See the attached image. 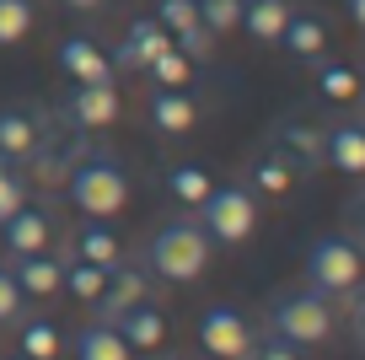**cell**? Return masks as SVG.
Masks as SVG:
<instances>
[{
    "label": "cell",
    "mask_w": 365,
    "mask_h": 360,
    "mask_svg": "<svg viewBox=\"0 0 365 360\" xmlns=\"http://www.w3.org/2000/svg\"><path fill=\"white\" fill-rule=\"evenodd\" d=\"M210 248H215V242L205 236L199 221H167L145 242V264L161 274V280L188 285V280H199V274L210 269Z\"/></svg>",
    "instance_id": "6da1fadb"
},
{
    "label": "cell",
    "mask_w": 365,
    "mask_h": 360,
    "mask_svg": "<svg viewBox=\"0 0 365 360\" xmlns=\"http://www.w3.org/2000/svg\"><path fill=\"white\" fill-rule=\"evenodd\" d=\"M269 334H279L285 344L296 349H312V344H328L333 339V306L322 291H285V296H274L269 306Z\"/></svg>",
    "instance_id": "7a4b0ae2"
},
{
    "label": "cell",
    "mask_w": 365,
    "mask_h": 360,
    "mask_svg": "<svg viewBox=\"0 0 365 360\" xmlns=\"http://www.w3.org/2000/svg\"><path fill=\"white\" fill-rule=\"evenodd\" d=\"M199 226H205L210 242L220 248H242L258 226V194L242 189V183H226V189H210L199 199Z\"/></svg>",
    "instance_id": "3957f363"
},
{
    "label": "cell",
    "mask_w": 365,
    "mask_h": 360,
    "mask_svg": "<svg viewBox=\"0 0 365 360\" xmlns=\"http://www.w3.org/2000/svg\"><path fill=\"white\" fill-rule=\"evenodd\" d=\"M360 274H365V248L349 242V236H317L307 248V285L322 291L328 301L333 296H349L360 285Z\"/></svg>",
    "instance_id": "277c9868"
},
{
    "label": "cell",
    "mask_w": 365,
    "mask_h": 360,
    "mask_svg": "<svg viewBox=\"0 0 365 360\" xmlns=\"http://www.w3.org/2000/svg\"><path fill=\"white\" fill-rule=\"evenodd\" d=\"M70 199H76L81 215H97V221L118 215V210L129 204V178H124V167H118L113 156H86L76 172H70Z\"/></svg>",
    "instance_id": "5b68a950"
},
{
    "label": "cell",
    "mask_w": 365,
    "mask_h": 360,
    "mask_svg": "<svg viewBox=\"0 0 365 360\" xmlns=\"http://www.w3.org/2000/svg\"><path fill=\"white\" fill-rule=\"evenodd\" d=\"M199 344H205L215 360H247L252 323L237 312V306H210V312L199 317Z\"/></svg>",
    "instance_id": "8992f818"
},
{
    "label": "cell",
    "mask_w": 365,
    "mask_h": 360,
    "mask_svg": "<svg viewBox=\"0 0 365 360\" xmlns=\"http://www.w3.org/2000/svg\"><path fill=\"white\" fill-rule=\"evenodd\" d=\"M70 124L76 129H108L118 119V86L113 81H86V86L70 91Z\"/></svg>",
    "instance_id": "52a82bcc"
},
{
    "label": "cell",
    "mask_w": 365,
    "mask_h": 360,
    "mask_svg": "<svg viewBox=\"0 0 365 360\" xmlns=\"http://www.w3.org/2000/svg\"><path fill=\"white\" fill-rule=\"evenodd\" d=\"M145 269H124V264H118V269H108V285L103 291H97V323H118V317L129 312V306H140L145 301Z\"/></svg>",
    "instance_id": "ba28073f"
},
{
    "label": "cell",
    "mask_w": 365,
    "mask_h": 360,
    "mask_svg": "<svg viewBox=\"0 0 365 360\" xmlns=\"http://www.w3.org/2000/svg\"><path fill=\"white\" fill-rule=\"evenodd\" d=\"M322 161L344 178H365V124H333L322 129Z\"/></svg>",
    "instance_id": "9c48e42d"
},
{
    "label": "cell",
    "mask_w": 365,
    "mask_h": 360,
    "mask_svg": "<svg viewBox=\"0 0 365 360\" xmlns=\"http://www.w3.org/2000/svg\"><path fill=\"white\" fill-rule=\"evenodd\" d=\"M48 236H54V226H48V210H38V204H22L11 221L0 226V242H6L11 259H22V253H43Z\"/></svg>",
    "instance_id": "30bf717a"
},
{
    "label": "cell",
    "mask_w": 365,
    "mask_h": 360,
    "mask_svg": "<svg viewBox=\"0 0 365 360\" xmlns=\"http://www.w3.org/2000/svg\"><path fill=\"white\" fill-rule=\"evenodd\" d=\"M172 49V33L156 22V16H140V22H129L124 44H118V65L124 70H145L156 54H167Z\"/></svg>",
    "instance_id": "8fae6325"
},
{
    "label": "cell",
    "mask_w": 365,
    "mask_h": 360,
    "mask_svg": "<svg viewBox=\"0 0 365 360\" xmlns=\"http://www.w3.org/2000/svg\"><path fill=\"white\" fill-rule=\"evenodd\" d=\"M11 274H16V285H22V296H54V291H65V259H54L48 248L11 259Z\"/></svg>",
    "instance_id": "7c38bea8"
},
{
    "label": "cell",
    "mask_w": 365,
    "mask_h": 360,
    "mask_svg": "<svg viewBox=\"0 0 365 360\" xmlns=\"http://www.w3.org/2000/svg\"><path fill=\"white\" fill-rule=\"evenodd\" d=\"M59 70H65L76 86H86V81H113V59L91 44V38H65V44H59Z\"/></svg>",
    "instance_id": "4fadbf2b"
},
{
    "label": "cell",
    "mask_w": 365,
    "mask_h": 360,
    "mask_svg": "<svg viewBox=\"0 0 365 360\" xmlns=\"http://www.w3.org/2000/svg\"><path fill=\"white\" fill-rule=\"evenodd\" d=\"M194 119H199V108L182 86H156L150 91V129H156V135H182V129H194Z\"/></svg>",
    "instance_id": "5bb4252c"
},
{
    "label": "cell",
    "mask_w": 365,
    "mask_h": 360,
    "mask_svg": "<svg viewBox=\"0 0 365 360\" xmlns=\"http://www.w3.org/2000/svg\"><path fill=\"white\" fill-rule=\"evenodd\" d=\"M0 156L6 161H33L38 156V119L22 108H0Z\"/></svg>",
    "instance_id": "9a60e30c"
},
{
    "label": "cell",
    "mask_w": 365,
    "mask_h": 360,
    "mask_svg": "<svg viewBox=\"0 0 365 360\" xmlns=\"http://www.w3.org/2000/svg\"><path fill=\"white\" fill-rule=\"evenodd\" d=\"M113 328H118V339H124L129 349H156L161 339H167V312L150 306V301H140V306H129Z\"/></svg>",
    "instance_id": "2e32d148"
},
{
    "label": "cell",
    "mask_w": 365,
    "mask_h": 360,
    "mask_svg": "<svg viewBox=\"0 0 365 360\" xmlns=\"http://www.w3.org/2000/svg\"><path fill=\"white\" fill-rule=\"evenodd\" d=\"M290 11H296V0H247L242 6V33L258 38V44H279Z\"/></svg>",
    "instance_id": "e0dca14e"
},
{
    "label": "cell",
    "mask_w": 365,
    "mask_h": 360,
    "mask_svg": "<svg viewBox=\"0 0 365 360\" xmlns=\"http://www.w3.org/2000/svg\"><path fill=\"white\" fill-rule=\"evenodd\" d=\"M279 44H285V54H296V59H307V65H312V59L328 54V27H322L312 11H290Z\"/></svg>",
    "instance_id": "ac0fdd59"
},
{
    "label": "cell",
    "mask_w": 365,
    "mask_h": 360,
    "mask_svg": "<svg viewBox=\"0 0 365 360\" xmlns=\"http://www.w3.org/2000/svg\"><path fill=\"white\" fill-rule=\"evenodd\" d=\"M76 259L97 264V269H118V264H124V248H118L113 226H103L97 215H91V221L76 231Z\"/></svg>",
    "instance_id": "d6986e66"
},
{
    "label": "cell",
    "mask_w": 365,
    "mask_h": 360,
    "mask_svg": "<svg viewBox=\"0 0 365 360\" xmlns=\"http://www.w3.org/2000/svg\"><path fill=\"white\" fill-rule=\"evenodd\" d=\"M76 360H129V344L113 323H81L76 328Z\"/></svg>",
    "instance_id": "ffe728a7"
},
{
    "label": "cell",
    "mask_w": 365,
    "mask_h": 360,
    "mask_svg": "<svg viewBox=\"0 0 365 360\" xmlns=\"http://www.w3.org/2000/svg\"><path fill=\"white\" fill-rule=\"evenodd\" d=\"M210 189H215V183H210V172L194 167V161H178V167L167 172V194H172V199H182V204H199Z\"/></svg>",
    "instance_id": "44dd1931"
},
{
    "label": "cell",
    "mask_w": 365,
    "mask_h": 360,
    "mask_svg": "<svg viewBox=\"0 0 365 360\" xmlns=\"http://www.w3.org/2000/svg\"><path fill=\"white\" fill-rule=\"evenodd\" d=\"M279 146L296 161H307V167H322V129H307L290 119V124H279Z\"/></svg>",
    "instance_id": "7402d4cb"
},
{
    "label": "cell",
    "mask_w": 365,
    "mask_h": 360,
    "mask_svg": "<svg viewBox=\"0 0 365 360\" xmlns=\"http://www.w3.org/2000/svg\"><path fill=\"white\" fill-rule=\"evenodd\" d=\"M59 355V328L48 317H27L22 323V360H54Z\"/></svg>",
    "instance_id": "603a6c76"
},
{
    "label": "cell",
    "mask_w": 365,
    "mask_h": 360,
    "mask_svg": "<svg viewBox=\"0 0 365 360\" xmlns=\"http://www.w3.org/2000/svg\"><path fill=\"white\" fill-rule=\"evenodd\" d=\"M33 0H0V49H11L27 38V27H33Z\"/></svg>",
    "instance_id": "cb8c5ba5"
},
{
    "label": "cell",
    "mask_w": 365,
    "mask_h": 360,
    "mask_svg": "<svg viewBox=\"0 0 365 360\" xmlns=\"http://www.w3.org/2000/svg\"><path fill=\"white\" fill-rule=\"evenodd\" d=\"M65 285H70V296H81V301H97V291L108 285V269H97V264H86V259H70L65 264Z\"/></svg>",
    "instance_id": "d4e9b609"
},
{
    "label": "cell",
    "mask_w": 365,
    "mask_h": 360,
    "mask_svg": "<svg viewBox=\"0 0 365 360\" xmlns=\"http://www.w3.org/2000/svg\"><path fill=\"white\" fill-rule=\"evenodd\" d=\"M199 6V22L210 27V33H231V27H242V0H194Z\"/></svg>",
    "instance_id": "484cf974"
},
{
    "label": "cell",
    "mask_w": 365,
    "mask_h": 360,
    "mask_svg": "<svg viewBox=\"0 0 365 360\" xmlns=\"http://www.w3.org/2000/svg\"><path fill=\"white\" fill-rule=\"evenodd\" d=\"M145 70H150V81H156V86H182V81L194 76V59L178 54V49H167V54H156Z\"/></svg>",
    "instance_id": "4316f807"
},
{
    "label": "cell",
    "mask_w": 365,
    "mask_h": 360,
    "mask_svg": "<svg viewBox=\"0 0 365 360\" xmlns=\"http://www.w3.org/2000/svg\"><path fill=\"white\" fill-rule=\"evenodd\" d=\"M22 204H27V183L16 178V161H6V156H0V226L11 221V215L22 210Z\"/></svg>",
    "instance_id": "83f0119b"
},
{
    "label": "cell",
    "mask_w": 365,
    "mask_h": 360,
    "mask_svg": "<svg viewBox=\"0 0 365 360\" xmlns=\"http://www.w3.org/2000/svg\"><path fill=\"white\" fill-rule=\"evenodd\" d=\"M317 91H322L328 102H349L354 91H360V81H354L349 65H322V70H317Z\"/></svg>",
    "instance_id": "f1b7e54d"
},
{
    "label": "cell",
    "mask_w": 365,
    "mask_h": 360,
    "mask_svg": "<svg viewBox=\"0 0 365 360\" xmlns=\"http://www.w3.org/2000/svg\"><path fill=\"white\" fill-rule=\"evenodd\" d=\"M172 49L178 54H188L199 65V59H210V49H215V33H210L205 22H194V27H182V33H172Z\"/></svg>",
    "instance_id": "f546056e"
},
{
    "label": "cell",
    "mask_w": 365,
    "mask_h": 360,
    "mask_svg": "<svg viewBox=\"0 0 365 360\" xmlns=\"http://www.w3.org/2000/svg\"><path fill=\"white\" fill-rule=\"evenodd\" d=\"M150 16H156L167 33H182V27L199 22V6H194V0H156V11H150Z\"/></svg>",
    "instance_id": "4dcf8cb0"
},
{
    "label": "cell",
    "mask_w": 365,
    "mask_h": 360,
    "mask_svg": "<svg viewBox=\"0 0 365 360\" xmlns=\"http://www.w3.org/2000/svg\"><path fill=\"white\" fill-rule=\"evenodd\" d=\"M252 183H258L263 194H285L290 189V161L285 156H263L258 167H252Z\"/></svg>",
    "instance_id": "1f68e13d"
},
{
    "label": "cell",
    "mask_w": 365,
    "mask_h": 360,
    "mask_svg": "<svg viewBox=\"0 0 365 360\" xmlns=\"http://www.w3.org/2000/svg\"><path fill=\"white\" fill-rule=\"evenodd\" d=\"M22 306H27V296L16 285V274L0 269V323H22Z\"/></svg>",
    "instance_id": "d6a6232c"
},
{
    "label": "cell",
    "mask_w": 365,
    "mask_h": 360,
    "mask_svg": "<svg viewBox=\"0 0 365 360\" xmlns=\"http://www.w3.org/2000/svg\"><path fill=\"white\" fill-rule=\"evenodd\" d=\"M247 360H301V349H296V344H285L279 334H263V339H252Z\"/></svg>",
    "instance_id": "836d02e7"
},
{
    "label": "cell",
    "mask_w": 365,
    "mask_h": 360,
    "mask_svg": "<svg viewBox=\"0 0 365 360\" xmlns=\"http://www.w3.org/2000/svg\"><path fill=\"white\" fill-rule=\"evenodd\" d=\"M344 221H349V236H360V248H365V189L349 194V204H344Z\"/></svg>",
    "instance_id": "e575fe53"
},
{
    "label": "cell",
    "mask_w": 365,
    "mask_h": 360,
    "mask_svg": "<svg viewBox=\"0 0 365 360\" xmlns=\"http://www.w3.org/2000/svg\"><path fill=\"white\" fill-rule=\"evenodd\" d=\"M354 349H360V355H365V301L354 306Z\"/></svg>",
    "instance_id": "d590c367"
},
{
    "label": "cell",
    "mask_w": 365,
    "mask_h": 360,
    "mask_svg": "<svg viewBox=\"0 0 365 360\" xmlns=\"http://www.w3.org/2000/svg\"><path fill=\"white\" fill-rule=\"evenodd\" d=\"M70 11H97V6H103V0H65Z\"/></svg>",
    "instance_id": "8d00e7d4"
},
{
    "label": "cell",
    "mask_w": 365,
    "mask_h": 360,
    "mask_svg": "<svg viewBox=\"0 0 365 360\" xmlns=\"http://www.w3.org/2000/svg\"><path fill=\"white\" fill-rule=\"evenodd\" d=\"M349 16H354L360 27H365V0H349Z\"/></svg>",
    "instance_id": "74e56055"
},
{
    "label": "cell",
    "mask_w": 365,
    "mask_h": 360,
    "mask_svg": "<svg viewBox=\"0 0 365 360\" xmlns=\"http://www.w3.org/2000/svg\"><path fill=\"white\" fill-rule=\"evenodd\" d=\"M242 6H247V0H242Z\"/></svg>",
    "instance_id": "f35d334b"
}]
</instances>
